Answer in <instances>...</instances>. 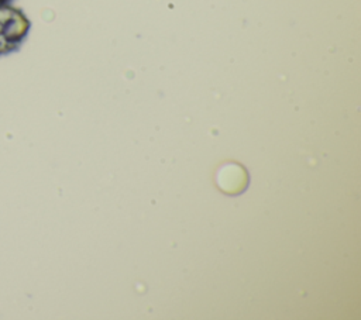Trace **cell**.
I'll return each instance as SVG.
<instances>
[{"mask_svg": "<svg viewBox=\"0 0 361 320\" xmlns=\"http://www.w3.org/2000/svg\"><path fill=\"white\" fill-rule=\"evenodd\" d=\"M31 21L28 16L10 3L0 4V56L20 49L28 37Z\"/></svg>", "mask_w": 361, "mask_h": 320, "instance_id": "obj_1", "label": "cell"}, {"mask_svg": "<svg viewBox=\"0 0 361 320\" xmlns=\"http://www.w3.org/2000/svg\"><path fill=\"white\" fill-rule=\"evenodd\" d=\"M13 0H0V4H7V3H11Z\"/></svg>", "mask_w": 361, "mask_h": 320, "instance_id": "obj_2", "label": "cell"}]
</instances>
